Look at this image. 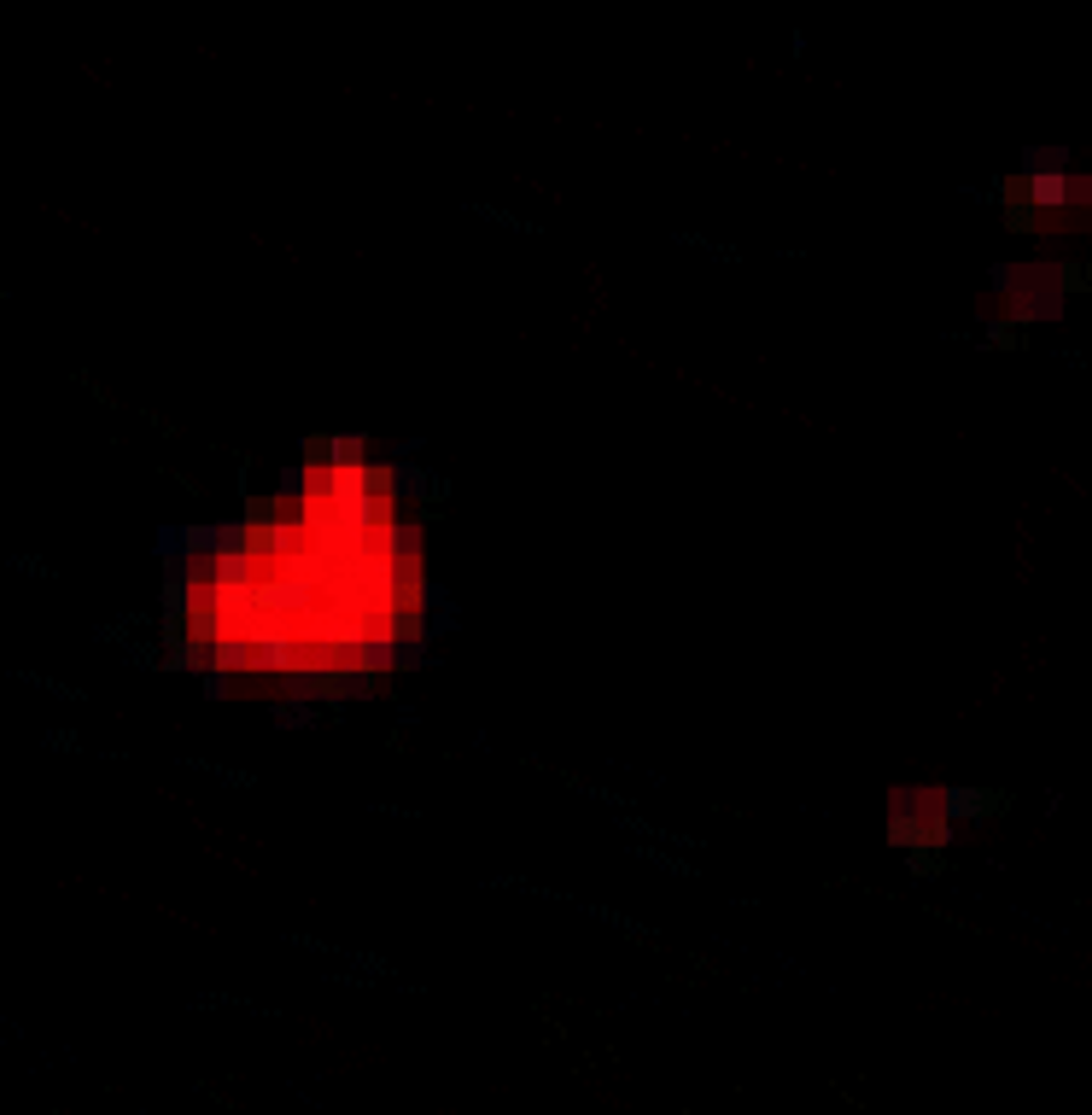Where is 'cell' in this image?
Returning a JSON list of instances; mask_svg holds the SVG:
<instances>
[{"mask_svg":"<svg viewBox=\"0 0 1092 1115\" xmlns=\"http://www.w3.org/2000/svg\"><path fill=\"white\" fill-rule=\"evenodd\" d=\"M982 199L999 204V216H1005V228H1011V234H1034V228H1040V210H1034V193H1028V175H1023V169L993 175V187L982 193Z\"/></svg>","mask_w":1092,"mask_h":1115,"instance_id":"cell-1","label":"cell"},{"mask_svg":"<svg viewBox=\"0 0 1092 1115\" xmlns=\"http://www.w3.org/2000/svg\"><path fill=\"white\" fill-rule=\"evenodd\" d=\"M935 800H941V817L947 823H988V817H999V811L1011 806V794L1005 788H935Z\"/></svg>","mask_w":1092,"mask_h":1115,"instance_id":"cell-2","label":"cell"},{"mask_svg":"<svg viewBox=\"0 0 1092 1115\" xmlns=\"http://www.w3.org/2000/svg\"><path fill=\"white\" fill-rule=\"evenodd\" d=\"M1087 228H1092V210H1081V204H1058V210H1046V216H1040V228H1034V234H1046L1052 245H1058L1063 234H1087Z\"/></svg>","mask_w":1092,"mask_h":1115,"instance_id":"cell-3","label":"cell"},{"mask_svg":"<svg viewBox=\"0 0 1092 1115\" xmlns=\"http://www.w3.org/2000/svg\"><path fill=\"white\" fill-rule=\"evenodd\" d=\"M579 912H590L596 923H608V929H619V935H637V941H654V929L649 923H637V917H625V912H614V906H590V900H573Z\"/></svg>","mask_w":1092,"mask_h":1115,"instance_id":"cell-4","label":"cell"},{"mask_svg":"<svg viewBox=\"0 0 1092 1115\" xmlns=\"http://www.w3.org/2000/svg\"><path fill=\"white\" fill-rule=\"evenodd\" d=\"M375 439L369 433H334V468H363Z\"/></svg>","mask_w":1092,"mask_h":1115,"instance_id":"cell-5","label":"cell"},{"mask_svg":"<svg viewBox=\"0 0 1092 1115\" xmlns=\"http://www.w3.org/2000/svg\"><path fill=\"white\" fill-rule=\"evenodd\" d=\"M187 771H199V777H216L222 788H257V777L251 771H234V765H216V759H181Z\"/></svg>","mask_w":1092,"mask_h":1115,"instance_id":"cell-6","label":"cell"},{"mask_svg":"<svg viewBox=\"0 0 1092 1115\" xmlns=\"http://www.w3.org/2000/svg\"><path fill=\"white\" fill-rule=\"evenodd\" d=\"M299 468H334V433H305L299 439Z\"/></svg>","mask_w":1092,"mask_h":1115,"instance_id":"cell-7","label":"cell"},{"mask_svg":"<svg viewBox=\"0 0 1092 1115\" xmlns=\"http://www.w3.org/2000/svg\"><path fill=\"white\" fill-rule=\"evenodd\" d=\"M468 210H474V216H485V222H497V228H509V234H526V239L544 234L538 222H520V216H514V210H503V204H468Z\"/></svg>","mask_w":1092,"mask_h":1115,"instance_id":"cell-8","label":"cell"},{"mask_svg":"<svg viewBox=\"0 0 1092 1115\" xmlns=\"http://www.w3.org/2000/svg\"><path fill=\"white\" fill-rule=\"evenodd\" d=\"M678 245H695V251H707V257H718V263H742L736 245H718V239H707V234H678Z\"/></svg>","mask_w":1092,"mask_h":1115,"instance_id":"cell-9","label":"cell"},{"mask_svg":"<svg viewBox=\"0 0 1092 1115\" xmlns=\"http://www.w3.org/2000/svg\"><path fill=\"white\" fill-rule=\"evenodd\" d=\"M18 683H30V689H47V695H59V701H82V689H70V683H59V677H41V672H12Z\"/></svg>","mask_w":1092,"mask_h":1115,"instance_id":"cell-10","label":"cell"},{"mask_svg":"<svg viewBox=\"0 0 1092 1115\" xmlns=\"http://www.w3.org/2000/svg\"><path fill=\"white\" fill-rule=\"evenodd\" d=\"M12 567H18V573H30V578H53V567H47V561H35V555H12Z\"/></svg>","mask_w":1092,"mask_h":1115,"instance_id":"cell-11","label":"cell"},{"mask_svg":"<svg viewBox=\"0 0 1092 1115\" xmlns=\"http://www.w3.org/2000/svg\"><path fill=\"white\" fill-rule=\"evenodd\" d=\"M47 747H59V753H70V747H76V736H70V730H47Z\"/></svg>","mask_w":1092,"mask_h":1115,"instance_id":"cell-12","label":"cell"}]
</instances>
